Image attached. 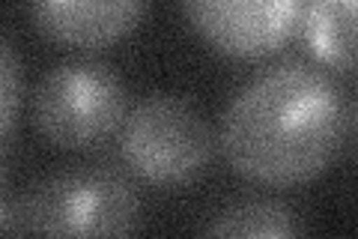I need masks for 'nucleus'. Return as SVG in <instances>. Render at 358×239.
Returning a JSON list of instances; mask_svg holds the SVG:
<instances>
[{
    "label": "nucleus",
    "instance_id": "4",
    "mask_svg": "<svg viewBox=\"0 0 358 239\" xmlns=\"http://www.w3.org/2000/svg\"><path fill=\"white\" fill-rule=\"evenodd\" d=\"M212 146L206 117L182 96H150L122 120V158L152 186L194 183L209 165Z\"/></svg>",
    "mask_w": 358,
    "mask_h": 239
},
{
    "label": "nucleus",
    "instance_id": "6",
    "mask_svg": "<svg viewBox=\"0 0 358 239\" xmlns=\"http://www.w3.org/2000/svg\"><path fill=\"white\" fill-rule=\"evenodd\" d=\"M150 0H30L45 39L81 51H102L143 25Z\"/></svg>",
    "mask_w": 358,
    "mask_h": 239
},
{
    "label": "nucleus",
    "instance_id": "2",
    "mask_svg": "<svg viewBox=\"0 0 358 239\" xmlns=\"http://www.w3.org/2000/svg\"><path fill=\"white\" fill-rule=\"evenodd\" d=\"M141 200L110 170H63L9 210L6 233L30 236H129L138 231Z\"/></svg>",
    "mask_w": 358,
    "mask_h": 239
},
{
    "label": "nucleus",
    "instance_id": "5",
    "mask_svg": "<svg viewBox=\"0 0 358 239\" xmlns=\"http://www.w3.org/2000/svg\"><path fill=\"white\" fill-rule=\"evenodd\" d=\"M188 25L230 60H263L284 48L308 0H179Z\"/></svg>",
    "mask_w": 358,
    "mask_h": 239
},
{
    "label": "nucleus",
    "instance_id": "1",
    "mask_svg": "<svg viewBox=\"0 0 358 239\" xmlns=\"http://www.w3.org/2000/svg\"><path fill=\"white\" fill-rule=\"evenodd\" d=\"M352 132V105L317 66L289 60L251 78L221 120V150L239 177L296 189L338 162Z\"/></svg>",
    "mask_w": 358,
    "mask_h": 239
},
{
    "label": "nucleus",
    "instance_id": "8",
    "mask_svg": "<svg viewBox=\"0 0 358 239\" xmlns=\"http://www.w3.org/2000/svg\"><path fill=\"white\" fill-rule=\"evenodd\" d=\"M209 236H248V239H284L299 236L301 224L296 212L281 200L248 198L221 210L206 227Z\"/></svg>",
    "mask_w": 358,
    "mask_h": 239
},
{
    "label": "nucleus",
    "instance_id": "7",
    "mask_svg": "<svg viewBox=\"0 0 358 239\" xmlns=\"http://www.w3.org/2000/svg\"><path fill=\"white\" fill-rule=\"evenodd\" d=\"M299 27L317 63L343 75L355 69V0H308Z\"/></svg>",
    "mask_w": 358,
    "mask_h": 239
},
{
    "label": "nucleus",
    "instance_id": "3",
    "mask_svg": "<svg viewBox=\"0 0 358 239\" xmlns=\"http://www.w3.org/2000/svg\"><path fill=\"white\" fill-rule=\"evenodd\" d=\"M129 96L122 78L105 63L72 60L45 72L33 93V123L60 150H90L126 120Z\"/></svg>",
    "mask_w": 358,
    "mask_h": 239
},
{
    "label": "nucleus",
    "instance_id": "10",
    "mask_svg": "<svg viewBox=\"0 0 358 239\" xmlns=\"http://www.w3.org/2000/svg\"><path fill=\"white\" fill-rule=\"evenodd\" d=\"M6 224H9V207H6L3 195H0V233H6Z\"/></svg>",
    "mask_w": 358,
    "mask_h": 239
},
{
    "label": "nucleus",
    "instance_id": "9",
    "mask_svg": "<svg viewBox=\"0 0 358 239\" xmlns=\"http://www.w3.org/2000/svg\"><path fill=\"white\" fill-rule=\"evenodd\" d=\"M21 111V66L9 42L0 36V141L13 132Z\"/></svg>",
    "mask_w": 358,
    "mask_h": 239
}]
</instances>
